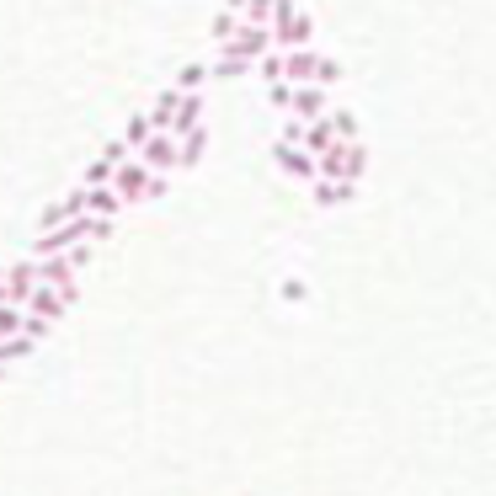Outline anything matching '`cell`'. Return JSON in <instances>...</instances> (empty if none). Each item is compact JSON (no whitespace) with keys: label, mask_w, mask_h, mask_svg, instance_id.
I'll list each match as a JSON object with an SVG mask.
<instances>
[{"label":"cell","mask_w":496,"mask_h":496,"mask_svg":"<svg viewBox=\"0 0 496 496\" xmlns=\"http://www.w3.org/2000/svg\"><path fill=\"white\" fill-rule=\"evenodd\" d=\"M16 331H22V310H16V304H0V342L16 336Z\"/></svg>","instance_id":"484cf974"},{"label":"cell","mask_w":496,"mask_h":496,"mask_svg":"<svg viewBox=\"0 0 496 496\" xmlns=\"http://www.w3.org/2000/svg\"><path fill=\"white\" fill-rule=\"evenodd\" d=\"M352 192H358V182H326V176H315V182H310V198H315V209L352 203Z\"/></svg>","instance_id":"4fadbf2b"},{"label":"cell","mask_w":496,"mask_h":496,"mask_svg":"<svg viewBox=\"0 0 496 496\" xmlns=\"http://www.w3.org/2000/svg\"><path fill=\"white\" fill-rule=\"evenodd\" d=\"M273 49V38H267V27H246L240 22V33L229 38V43H220V54H229V59H240V64H257V59Z\"/></svg>","instance_id":"8992f818"},{"label":"cell","mask_w":496,"mask_h":496,"mask_svg":"<svg viewBox=\"0 0 496 496\" xmlns=\"http://www.w3.org/2000/svg\"><path fill=\"white\" fill-rule=\"evenodd\" d=\"M176 108H182V91H161V97L150 102V112H145V117H150V128L165 134V128H171V117H176Z\"/></svg>","instance_id":"2e32d148"},{"label":"cell","mask_w":496,"mask_h":496,"mask_svg":"<svg viewBox=\"0 0 496 496\" xmlns=\"http://www.w3.org/2000/svg\"><path fill=\"white\" fill-rule=\"evenodd\" d=\"M86 214H97V220H112L123 214V203H117V192L112 187H86Z\"/></svg>","instance_id":"5bb4252c"},{"label":"cell","mask_w":496,"mask_h":496,"mask_svg":"<svg viewBox=\"0 0 496 496\" xmlns=\"http://www.w3.org/2000/svg\"><path fill=\"white\" fill-rule=\"evenodd\" d=\"M112 192H117V203L128 209V203H145V198H161L165 192V176H155V171H145L139 161H123L117 171H112L108 182Z\"/></svg>","instance_id":"3957f363"},{"label":"cell","mask_w":496,"mask_h":496,"mask_svg":"<svg viewBox=\"0 0 496 496\" xmlns=\"http://www.w3.org/2000/svg\"><path fill=\"white\" fill-rule=\"evenodd\" d=\"M251 75H262V86H273V80H283V54L277 49H267V54L251 64Z\"/></svg>","instance_id":"7402d4cb"},{"label":"cell","mask_w":496,"mask_h":496,"mask_svg":"<svg viewBox=\"0 0 496 496\" xmlns=\"http://www.w3.org/2000/svg\"><path fill=\"white\" fill-rule=\"evenodd\" d=\"M273 161H277V171H283V176H294V182H315V161H310L304 150L283 145V139L273 145Z\"/></svg>","instance_id":"8fae6325"},{"label":"cell","mask_w":496,"mask_h":496,"mask_svg":"<svg viewBox=\"0 0 496 496\" xmlns=\"http://www.w3.org/2000/svg\"><path fill=\"white\" fill-rule=\"evenodd\" d=\"M33 347H38V342H33V336H22V331H16V336H5V342H0V369H11V363L33 358Z\"/></svg>","instance_id":"e0dca14e"},{"label":"cell","mask_w":496,"mask_h":496,"mask_svg":"<svg viewBox=\"0 0 496 496\" xmlns=\"http://www.w3.org/2000/svg\"><path fill=\"white\" fill-rule=\"evenodd\" d=\"M363 165H369L363 145H331L326 155L315 161V176H326V182H363Z\"/></svg>","instance_id":"277c9868"},{"label":"cell","mask_w":496,"mask_h":496,"mask_svg":"<svg viewBox=\"0 0 496 496\" xmlns=\"http://www.w3.org/2000/svg\"><path fill=\"white\" fill-rule=\"evenodd\" d=\"M70 304H75V299H70V294H59V288H33V294H27V304H22V315H33V321L54 326Z\"/></svg>","instance_id":"9c48e42d"},{"label":"cell","mask_w":496,"mask_h":496,"mask_svg":"<svg viewBox=\"0 0 496 496\" xmlns=\"http://www.w3.org/2000/svg\"><path fill=\"white\" fill-rule=\"evenodd\" d=\"M203 86H209V64H182V75H176L171 91H203Z\"/></svg>","instance_id":"d6986e66"},{"label":"cell","mask_w":496,"mask_h":496,"mask_svg":"<svg viewBox=\"0 0 496 496\" xmlns=\"http://www.w3.org/2000/svg\"><path fill=\"white\" fill-rule=\"evenodd\" d=\"M209 33H214V43H229V38L240 33V16H235V11H224V5H220V16H214V27H209Z\"/></svg>","instance_id":"d4e9b609"},{"label":"cell","mask_w":496,"mask_h":496,"mask_svg":"<svg viewBox=\"0 0 496 496\" xmlns=\"http://www.w3.org/2000/svg\"><path fill=\"white\" fill-rule=\"evenodd\" d=\"M134 161L145 165V171H155V176H171V171H176V139H171V134H150V139L134 150Z\"/></svg>","instance_id":"52a82bcc"},{"label":"cell","mask_w":496,"mask_h":496,"mask_svg":"<svg viewBox=\"0 0 496 496\" xmlns=\"http://www.w3.org/2000/svg\"><path fill=\"white\" fill-rule=\"evenodd\" d=\"M150 134H155V128H150V117H145V112H134V117H128V128H123V145H128V155H134V150H139Z\"/></svg>","instance_id":"ffe728a7"},{"label":"cell","mask_w":496,"mask_h":496,"mask_svg":"<svg viewBox=\"0 0 496 496\" xmlns=\"http://www.w3.org/2000/svg\"><path fill=\"white\" fill-rule=\"evenodd\" d=\"M203 150H209V128L198 123L192 134H182V139H176V165H198V161H203Z\"/></svg>","instance_id":"9a60e30c"},{"label":"cell","mask_w":496,"mask_h":496,"mask_svg":"<svg viewBox=\"0 0 496 496\" xmlns=\"http://www.w3.org/2000/svg\"><path fill=\"white\" fill-rule=\"evenodd\" d=\"M38 288V277H33V257L27 262H11V267H0V304H27V294Z\"/></svg>","instance_id":"5b68a950"},{"label":"cell","mask_w":496,"mask_h":496,"mask_svg":"<svg viewBox=\"0 0 496 496\" xmlns=\"http://www.w3.org/2000/svg\"><path fill=\"white\" fill-rule=\"evenodd\" d=\"M283 54V80L288 86H336V75H342V64L326 59L315 43H304V49H277Z\"/></svg>","instance_id":"6da1fadb"},{"label":"cell","mask_w":496,"mask_h":496,"mask_svg":"<svg viewBox=\"0 0 496 496\" xmlns=\"http://www.w3.org/2000/svg\"><path fill=\"white\" fill-rule=\"evenodd\" d=\"M288 112H294V123H315V117H326L331 112V91L326 86H294Z\"/></svg>","instance_id":"ba28073f"},{"label":"cell","mask_w":496,"mask_h":496,"mask_svg":"<svg viewBox=\"0 0 496 496\" xmlns=\"http://www.w3.org/2000/svg\"><path fill=\"white\" fill-rule=\"evenodd\" d=\"M267 16H273V0H246L240 5V22L246 27H267Z\"/></svg>","instance_id":"cb8c5ba5"},{"label":"cell","mask_w":496,"mask_h":496,"mask_svg":"<svg viewBox=\"0 0 496 496\" xmlns=\"http://www.w3.org/2000/svg\"><path fill=\"white\" fill-rule=\"evenodd\" d=\"M267 38L273 49H304L315 38V22L294 5V0H273V16H267Z\"/></svg>","instance_id":"7a4b0ae2"},{"label":"cell","mask_w":496,"mask_h":496,"mask_svg":"<svg viewBox=\"0 0 496 496\" xmlns=\"http://www.w3.org/2000/svg\"><path fill=\"white\" fill-rule=\"evenodd\" d=\"M224 11H235V16H240V5H246V0H220Z\"/></svg>","instance_id":"83f0119b"},{"label":"cell","mask_w":496,"mask_h":496,"mask_svg":"<svg viewBox=\"0 0 496 496\" xmlns=\"http://www.w3.org/2000/svg\"><path fill=\"white\" fill-rule=\"evenodd\" d=\"M203 108H209V102H203V91H182V108H176V117H171V128H165V134H171V139L192 134V128L203 123Z\"/></svg>","instance_id":"7c38bea8"},{"label":"cell","mask_w":496,"mask_h":496,"mask_svg":"<svg viewBox=\"0 0 496 496\" xmlns=\"http://www.w3.org/2000/svg\"><path fill=\"white\" fill-rule=\"evenodd\" d=\"M251 64H240V59H229V54H214L209 59V80H235V75H246Z\"/></svg>","instance_id":"44dd1931"},{"label":"cell","mask_w":496,"mask_h":496,"mask_svg":"<svg viewBox=\"0 0 496 496\" xmlns=\"http://www.w3.org/2000/svg\"><path fill=\"white\" fill-rule=\"evenodd\" d=\"M288 97H294L288 80H273V86H267V102H273V108H288Z\"/></svg>","instance_id":"4316f807"},{"label":"cell","mask_w":496,"mask_h":496,"mask_svg":"<svg viewBox=\"0 0 496 496\" xmlns=\"http://www.w3.org/2000/svg\"><path fill=\"white\" fill-rule=\"evenodd\" d=\"M86 214V187H70L59 203H49L43 214H38V229H54V224H70V220H80Z\"/></svg>","instance_id":"30bf717a"},{"label":"cell","mask_w":496,"mask_h":496,"mask_svg":"<svg viewBox=\"0 0 496 496\" xmlns=\"http://www.w3.org/2000/svg\"><path fill=\"white\" fill-rule=\"evenodd\" d=\"M112 171H117V165H112L108 155H97V161L86 165V176H80V187H108V182H112Z\"/></svg>","instance_id":"603a6c76"},{"label":"cell","mask_w":496,"mask_h":496,"mask_svg":"<svg viewBox=\"0 0 496 496\" xmlns=\"http://www.w3.org/2000/svg\"><path fill=\"white\" fill-rule=\"evenodd\" d=\"M331 134H336V145H358V117L352 112H326Z\"/></svg>","instance_id":"ac0fdd59"}]
</instances>
